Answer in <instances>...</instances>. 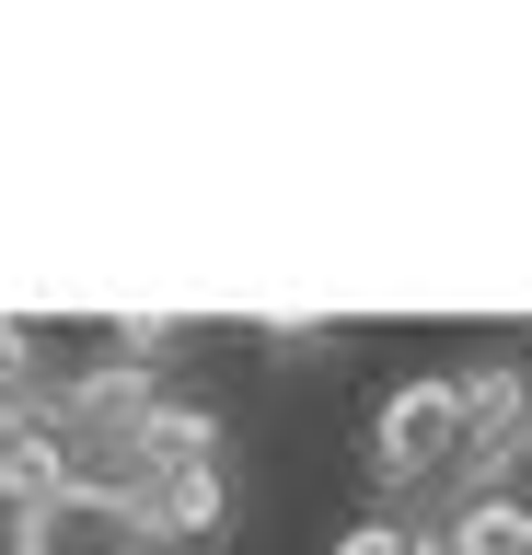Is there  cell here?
Segmentation results:
<instances>
[{"mask_svg":"<svg viewBox=\"0 0 532 555\" xmlns=\"http://www.w3.org/2000/svg\"><path fill=\"white\" fill-rule=\"evenodd\" d=\"M371 486L382 498H475V440H463V393L452 371H417L371 405Z\"/></svg>","mask_w":532,"mask_h":555,"instance_id":"cell-1","label":"cell"},{"mask_svg":"<svg viewBox=\"0 0 532 555\" xmlns=\"http://www.w3.org/2000/svg\"><path fill=\"white\" fill-rule=\"evenodd\" d=\"M336 555H440V532H428V520H405V509H382V520H348V532H336Z\"/></svg>","mask_w":532,"mask_h":555,"instance_id":"cell-4","label":"cell"},{"mask_svg":"<svg viewBox=\"0 0 532 555\" xmlns=\"http://www.w3.org/2000/svg\"><path fill=\"white\" fill-rule=\"evenodd\" d=\"M0 555H174L163 532H151V509H128L116 486H47L36 509L0 520Z\"/></svg>","mask_w":532,"mask_h":555,"instance_id":"cell-2","label":"cell"},{"mask_svg":"<svg viewBox=\"0 0 532 555\" xmlns=\"http://www.w3.org/2000/svg\"><path fill=\"white\" fill-rule=\"evenodd\" d=\"M428 532H440V555H532V486H475Z\"/></svg>","mask_w":532,"mask_h":555,"instance_id":"cell-3","label":"cell"}]
</instances>
